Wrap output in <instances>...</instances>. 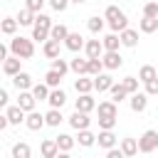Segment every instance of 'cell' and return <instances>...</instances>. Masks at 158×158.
Returning a JSON list of instances; mask_svg holds the SVG:
<instances>
[{"label": "cell", "instance_id": "cell-1", "mask_svg": "<svg viewBox=\"0 0 158 158\" xmlns=\"http://www.w3.org/2000/svg\"><path fill=\"white\" fill-rule=\"evenodd\" d=\"M7 47H10L12 57H17V59H32V54H35V42L30 37H22V35L12 37Z\"/></svg>", "mask_w": 158, "mask_h": 158}, {"label": "cell", "instance_id": "cell-2", "mask_svg": "<svg viewBox=\"0 0 158 158\" xmlns=\"http://www.w3.org/2000/svg\"><path fill=\"white\" fill-rule=\"evenodd\" d=\"M52 27H54L52 17H49V15H44V12H40V15H37V22H35V27H32V40L44 44V42L49 40V32H52Z\"/></svg>", "mask_w": 158, "mask_h": 158}, {"label": "cell", "instance_id": "cell-3", "mask_svg": "<svg viewBox=\"0 0 158 158\" xmlns=\"http://www.w3.org/2000/svg\"><path fill=\"white\" fill-rule=\"evenodd\" d=\"M156 148H158V131H153V128L143 131L141 138H138V151L141 153H153Z\"/></svg>", "mask_w": 158, "mask_h": 158}, {"label": "cell", "instance_id": "cell-4", "mask_svg": "<svg viewBox=\"0 0 158 158\" xmlns=\"http://www.w3.org/2000/svg\"><path fill=\"white\" fill-rule=\"evenodd\" d=\"M84 52H86V59H101L106 49H104V42L101 40H86Z\"/></svg>", "mask_w": 158, "mask_h": 158}, {"label": "cell", "instance_id": "cell-5", "mask_svg": "<svg viewBox=\"0 0 158 158\" xmlns=\"http://www.w3.org/2000/svg\"><path fill=\"white\" fill-rule=\"evenodd\" d=\"M67 121H69V126H72L74 131H86V128H89V123H91L89 114H81V111H74Z\"/></svg>", "mask_w": 158, "mask_h": 158}, {"label": "cell", "instance_id": "cell-6", "mask_svg": "<svg viewBox=\"0 0 158 158\" xmlns=\"http://www.w3.org/2000/svg\"><path fill=\"white\" fill-rule=\"evenodd\" d=\"M94 109H96V101H94V96H91V94H79V99H77V104H74V111L91 114Z\"/></svg>", "mask_w": 158, "mask_h": 158}, {"label": "cell", "instance_id": "cell-7", "mask_svg": "<svg viewBox=\"0 0 158 158\" xmlns=\"http://www.w3.org/2000/svg\"><path fill=\"white\" fill-rule=\"evenodd\" d=\"M128 106H131V111H136V114L146 111V106H148V94H146V91L131 94V99H128Z\"/></svg>", "mask_w": 158, "mask_h": 158}, {"label": "cell", "instance_id": "cell-8", "mask_svg": "<svg viewBox=\"0 0 158 158\" xmlns=\"http://www.w3.org/2000/svg\"><path fill=\"white\" fill-rule=\"evenodd\" d=\"M64 47H67L69 52H81V49L86 47V42H84V37H81L79 32H69V37L64 40Z\"/></svg>", "mask_w": 158, "mask_h": 158}, {"label": "cell", "instance_id": "cell-9", "mask_svg": "<svg viewBox=\"0 0 158 158\" xmlns=\"http://www.w3.org/2000/svg\"><path fill=\"white\" fill-rule=\"evenodd\" d=\"M101 62H104V69H109V72H114V69H118V67L123 64V57H121L118 52H104V57H101Z\"/></svg>", "mask_w": 158, "mask_h": 158}, {"label": "cell", "instance_id": "cell-10", "mask_svg": "<svg viewBox=\"0 0 158 158\" xmlns=\"http://www.w3.org/2000/svg\"><path fill=\"white\" fill-rule=\"evenodd\" d=\"M35 104H37V99L32 96V91H20V96H17V106H20L25 114H32V111H35Z\"/></svg>", "mask_w": 158, "mask_h": 158}, {"label": "cell", "instance_id": "cell-11", "mask_svg": "<svg viewBox=\"0 0 158 158\" xmlns=\"http://www.w3.org/2000/svg\"><path fill=\"white\" fill-rule=\"evenodd\" d=\"M5 116L10 118V123H12V126L25 123V118H27V114H25V111H22L17 104H15V106H7V109H5Z\"/></svg>", "mask_w": 158, "mask_h": 158}, {"label": "cell", "instance_id": "cell-12", "mask_svg": "<svg viewBox=\"0 0 158 158\" xmlns=\"http://www.w3.org/2000/svg\"><path fill=\"white\" fill-rule=\"evenodd\" d=\"M25 126H27L30 131H40L42 126H47V121H44V114H40V111H32V114H27V118H25Z\"/></svg>", "mask_w": 158, "mask_h": 158}, {"label": "cell", "instance_id": "cell-13", "mask_svg": "<svg viewBox=\"0 0 158 158\" xmlns=\"http://www.w3.org/2000/svg\"><path fill=\"white\" fill-rule=\"evenodd\" d=\"M96 143H99V148H104V151L116 148V136H114V131H99Z\"/></svg>", "mask_w": 158, "mask_h": 158}, {"label": "cell", "instance_id": "cell-14", "mask_svg": "<svg viewBox=\"0 0 158 158\" xmlns=\"http://www.w3.org/2000/svg\"><path fill=\"white\" fill-rule=\"evenodd\" d=\"M118 148L123 151L126 158H136V153H138V138L126 136V138H121V146H118Z\"/></svg>", "mask_w": 158, "mask_h": 158}, {"label": "cell", "instance_id": "cell-15", "mask_svg": "<svg viewBox=\"0 0 158 158\" xmlns=\"http://www.w3.org/2000/svg\"><path fill=\"white\" fill-rule=\"evenodd\" d=\"M40 153H42V158H57V153H59L57 141H54V138H44V141L40 143Z\"/></svg>", "mask_w": 158, "mask_h": 158}, {"label": "cell", "instance_id": "cell-16", "mask_svg": "<svg viewBox=\"0 0 158 158\" xmlns=\"http://www.w3.org/2000/svg\"><path fill=\"white\" fill-rule=\"evenodd\" d=\"M116 81H114V77L111 74H99V77H94V91H109L111 86H114Z\"/></svg>", "mask_w": 158, "mask_h": 158}, {"label": "cell", "instance_id": "cell-17", "mask_svg": "<svg viewBox=\"0 0 158 158\" xmlns=\"http://www.w3.org/2000/svg\"><path fill=\"white\" fill-rule=\"evenodd\" d=\"M20 62L22 59H17V57H7L5 62H2V72H5V77H17L22 69H20Z\"/></svg>", "mask_w": 158, "mask_h": 158}, {"label": "cell", "instance_id": "cell-18", "mask_svg": "<svg viewBox=\"0 0 158 158\" xmlns=\"http://www.w3.org/2000/svg\"><path fill=\"white\" fill-rule=\"evenodd\" d=\"M69 67H72V72H74L77 77H89V59L74 57V59L69 62Z\"/></svg>", "mask_w": 158, "mask_h": 158}, {"label": "cell", "instance_id": "cell-19", "mask_svg": "<svg viewBox=\"0 0 158 158\" xmlns=\"http://www.w3.org/2000/svg\"><path fill=\"white\" fill-rule=\"evenodd\" d=\"M12 84H15L20 91H32V86H35V84H32V77H30L27 72H20L17 77H12Z\"/></svg>", "mask_w": 158, "mask_h": 158}, {"label": "cell", "instance_id": "cell-20", "mask_svg": "<svg viewBox=\"0 0 158 158\" xmlns=\"http://www.w3.org/2000/svg\"><path fill=\"white\" fill-rule=\"evenodd\" d=\"M47 104H49V109H62V106L67 104V94H64L62 89H52V94H49Z\"/></svg>", "mask_w": 158, "mask_h": 158}, {"label": "cell", "instance_id": "cell-21", "mask_svg": "<svg viewBox=\"0 0 158 158\" xmlns=\"http://www.w3.org/2000/svg\"><path fill=\"white\" fill-rule=\"evenodd\" d=\"M17 22H20L22 27H35V22H37V15H35L32 10L22 7V10L17 12Z\"/></svg>", "mask_w": 158, "mask_h": 158}, {"label": "cell", "instance_id": "cell-22", "mask_svg": "<svg viewBox=\"0 0 158 158\" xmlns=\"http://www.w3.org/2000/svg\"><path fill=\"white\" fill-rule=\"evenodd\" d=\"M42 54H44L47 59H59V42H57V40H47V42L42 44Z\"/></svg>", "mask_w": 158, "mask_h": 158}, {"label": "cell", "instance_id": "cell-23", "mask_svg": "<svg viewBox=\"0 0 158 158\" xmlns=\"http://www.w3.org/2000/svg\"><path fill=\"white\" fill-rule=\"evenodd\" d=\"M96 111H99V116H118V104H114L111 99L109 101H99Z\"/></svg>", "mask_w": 158, "mask_h": 158}, {"label": "cell", "instance_id": "cell-24", "mask_svg": "<svg viewBox=\"0 0 158 158\" xmlns=\"http://www.w3.org/2000/svg\"><path fill=\"white\" fill-rule=\"evenodd\" d=\"M54 141H57L59 151H64V153H69V151L74 148V143H77V138L69 136V133H59V136H54Z\"/></svg>", "mask_w": 158, "mask_h": 158}, {"label": "cell", "instance_id": "cell-25", "mask_svg": "<svg viewBox=\"0 0 158 158\" xmlns=\"http://www.w3.org/2000/svg\"><path fill=\"white\" fill-rule=\"evenodd\" d=\"M12 158H32V148H30V143H25V141L12 143Z\"/></svg>", "mask_w": 158, "mask_h": 158}, {"label": "cell", "instance_id": "cell-26", "mask_svg": "<svg viewBox=\"0 0 158 158\" xmlns=\"http://www.w3.org/2000/svg\"><path fill=\"white\" fill-rule=\"evenodd\" d=\"M118 37H121V47H136V44H138V32H136V30H131V27H128V30H123Z\"/></svg>", "mask_w": 158, "mask_h": 158}, {"label": "cell", "instance_id": "cell-27", "mask_svg": "<svg viewBox=\"0 0 158 158\" xmlns=\"http://www.w3.org/2000/svg\"><path fill=\"white\" fill-rule=\"evenodd\" d=\"M74 89H77V94H91V91H94V79L79 77V79L74 81Z\"/></svg>", "mask_w": 158, "mask_h": 158}, {"label": "cell", "instance_id": "cell-28", "mask_svg": "<svg viewBox=\"0 0 158 158\" xmlns=\"http://www.w3.org/2000/svg\"><path fill=\"white\" fill-rule=\"evenodd\" d=\"M101 42H104V49H106V52H118V47H121V37L114 35V32H109Z\"/></svg>", "mask_w": 158, "mask_h": 158}, {"label": "cell", "instance_id": "cell-29", "mask_svg": "<svg viewBox=\"0 0 158 158\" xmlns=\"http://www.w3.org/2000/svg\"><path fill=\"white\" fill-rule=\"evenodd\" d=\"M138 30H141L143 35H153V32L158 30V17H143V20L138 22Z\"/></svg>", "mask_w": 158, "mask_h": 158}, {"label": "cell", "instance_id": "cell-30", "mask_svg": "<svg viewBox=\"0 0 158 158\" xmlns=\"http://www.w3.org/2000/svg\"><path fill=\"white\" fill-rule=\"evenodd\" d=\"M158 77V72H156V67H151V64H143L141 69H138V79L143 81V84H148V81H153Z\"/></svg>", "mask_w": 158, "mask_h": 158}, {"label": "cell", "instance_id": "cell-31", "mask_svg": "<svg viewBox=\"0 0 158 158\" xmlns=\"http://www.w3.org/2000/svg\"><path fill=\"white\" fill-rule=\"evenodd\" d=\"M109 94H111V101H114V104H121V101L128 96V91L123 89V84H121V81H118V84H114V86L109 89Z\"/></svg>", "mask_w": 158, "mask_h": 158}, {"label": "cell", "instance_id": "cell-32", "mask_svg": "<svg viewBox=\"0 0 158 158\" xmlns=\"http://www.w3.org/2000/svg\"><path fill=\"white\" fill-rule=\"evenodd\" d=\"M44 121H47V126H59L62 121H64V116H62V109H49L47 114H44Z\"/></svg>", "mask_w": 158, "mask_h": 158}, {"label": "cell", "instance_id": "cell-33", "mask_svg": "<svg viewBox=\"0 0 158 158\" xmlns=\"http://www.w3.org/2000/svg\"><path fill=\"white\" fill-rule=\"evenodd\" d=\"M17 17H5L2 20V25H0V30H2V35H7V37H12L15 32H17Z\"/></svg>", "mask_w": 158, "mask_h": 158}, {"label": "cell", "instance_id": "cell-34", "mask_svg": "<svg viewBox=\"0 0 158 158\" xmlns=\"http://www.w3.org/2000/svg\"><path fill=\"white\" fill-rule=\"evenodd\" d=\"M67 37H69V30H67V25H62V22L54 25L52 32H49V40H57V42H64Z\"/></svg>", "mask_w": 158, "mask_h": 158}, {"label": "cell", "instance_id": "cell-35", "mask_svg": "<svg viewBox=\"0 0 158 158\" xmlns=\"http://www.w3.org/2000/svg\"><path fill=\"white\" fill-rule=\"evenodd\" d=\"M62 79H64V77H62L59 72H54V69H49V72L44 74V84H47L49 89H59V84H62Z\"/></svg>", "mask_w": 158, "mask_h": 158}, {"label": "cell", "instance_id": "cell-36", "mask_svg": "<svg viewBox=\"0 0 158 158\" xmlns=\"http://www.w3.org/2000/svg\"><path fill=\"white\" fill-rule=\"evenodd\" d=\"M49 94H52V91H49V86H47L44 81H42V84H35V86H32V96H35L37 101H47V99H49Z\"/></svg>", "mask_w": 158, "mask_h": 158}, {"label": "cell", "instance_id": "cell-37", "mask_svg": "<svg viewBox=\"0 0 158 158\" xmlns=\"http://www.w3.org/2000/svg\"><path fill=\"white\" fill-rule=\"evenodd\" d=\"M77 143L79 146H84V148H91L94 143H96V136L86 128V131H79V136H77Z\"/></svg>", "mask_w": 158, "mask_h": 158}, {"label": "cell", "instance_id": "cell-38", "mask_svg": "<svg viewBox=\"0 0 158 158\" xmlns=\"http://www.w3.org/2000/svg\"><path fill=\"white\" fill-rule=\"evenodd\" d=\"M109 27H111V32H114V35H121L123 30H128V17H126V15H121V17H116L114 22H109Z\"/></svg>", "mask_w": 158, "mask_h": 158}, {"label": "cell", "instance_id": "cell-39", "mask_svg": "<svg viewBox=\"0 0 158 158\" xmlns=\"http://www.w3.org/2000/svg\"><path fill=\"white\" fill-rule=\"evenodd\" d=\"M138 81H141L138 77H123V79H121V84H123V89L128 91V96H131V94H138Z\"/></svg>", "mask_w": 158, "mask_h": 158}, {"label": "cell", "instance_id": "cell-40", "mask_svg": "<svg viewBox=\"0 0 158 158\" xmlns=\"http://www.w3.org/2000/svg\"><path fill=\"white\" fill-rule=\"evenodd\" d=\"M86 27H89V32H91V35H99V32L104 30V20H101L99 15H94V17H89V20H86Z\"/></svg>", "mask_w": 158, "mask_h": 158}, {"label": "cell", "instance_id": "cell-41", "mask_svg": "<svg viewBox=\"0 0 158 158\" xmlns=\"http://www.w3.org/2000/svg\"><path fill=\"white\" fill-rule=\"evenodd\" d=\"M52 69H54V72H59V74L64 77L72 67H69V62H67V59H62V57H59V59H52Z\"/></svg>", "mask_w": 158, "mask_h": 158}, {"label": "cell", "instance_id": "cell-42", "mask_svg": "<svg viewBox=\"0 0 158 158\" xmlns=\"http://www.w3.org/2000/svg\"><path fill=\"white\" fill-rule=\"evenodd\" d=\"M104 74V62L101 59H89V77H99Z\"/></svg>", "mask_w": 158, "mask_h": 158}, {"label": "cell", "instance_id": "cell-43", "mask_svg": "<svg viewBox=\"0 0 158 158\" xmlns=\"http://www.w3.org/2000/svg\"><path fill=\"white\" fill-rule=\"evenodd\" d=\"M116 126V116H99V128L101 131H114Z\"/></svg>", "mask_w": 158, "mask_h": 158}, {"label": "cell", "instance_id": "cell-44", "mask_svg": "<svg viewBox=\"0 0 158 158\" xmlns=\"http://www.w3.org/2000/svg\"><path fill=\"white\" fill-rule=\"evenodd\" d=\"M121 15H123V12L118 10V5H109V7L104 10V17H106L109 22H114V20H116V17H121Z\"/></svg>", "mask_w": 158, "mask_h": 158}, {"label": "cell", "instance_id": "cell-45", "mask_svg": "<svg viewBox=\"0 0 158 158\" xmlns=\"http://www.w3.org/2000/svg\"><path fill=\"white\" fill-rule=\"evenodd\" d=\"M44 2H47V0H25V7H27V10H32L35 15H40V12H42V7H44Z\"/></svg>", "mask_w": 158, "mask_h": 158}, {"label": "cell", "instance_id": "cell-46", "mask_svg": "<svg viewBox=\"0 0 158 158\" xmlns=\"http://www.w3.org/2000/svg\"><path fill=\"white\" fill-rule=\"evenodd\" d=\"M143 17H158V2H146L143 5Z\"/></svg>", "mask_w": 158, "mask_h": 158}, {"label": "cell", "instance_id": "cell-47", "mask_svg": "<svg viewBox=\"0 0 158 158\" xmlns=\"http://www.w3.org/2000/svg\"><path fill=\"white\" fill-rule=\"evenodd\" d=\"M47 2H49V7H52L54 12H64V10L69 7L72 0H47Z\"/></svg>", "mask_w": 158, "mask_h": 158}, {"label": "cell", "instance_id": "cell-48", "mask_svg": "<svg viewBox=\"0 0 158 158\" xmlns=\"http://www.w3.org/2000/svg\"><path fill=\"white\" fill-rule=\"evenodd\" d=\"M146 94H148V96H158V77L146 84Z\"/></svg>", "mask_w": 158, "mask_h": 158}, {"label": "cell", "instance_id": "cell-49", "mask_svg": "<svg viewBox=\"0 0 158 158\" xmlns=\"http://www.w3.org/2000/svg\"><path fill=\"white\" fill-rule=\"evenodd\" d=\"M106 158H126V156L121 148H111V151H106Z\"/></svg>", "mask_w": 158, "mask_h": 158}, {"label": "cell", "instance_id": "cell-50", "mask_svg": "<svg viewBox=\"0 0 158 158\" xmlns=\"http://www.w3.org/2000/svg\"><path fill=\"white\" fill-rule=\"evenodd\" d=\"M7 101H10L7 91H5V89H0V106H5V109H7Z\"/></svg>", "mask_w": 158, "mask_h": 158}, {"label": "cell", "instance_id": "cell-51", "mask_svg": "<svg viewBox=\"0 0 158 158\" xmlns=\"http://www.w3.org/2000/svg\"><path fill=\"white\" fill-rule=\"evenodd\" d=\"M57 158H72V156H69V153H64V151H59V153H57Z\"/></svg>", "mask_w": 158, "mask_h": 158}, {"label": "cell", "instance_id": "cell-52", "mask_svg": "<svg viewBox=\"0 0 158 158\" xmlns=\"http://www.w3.org/2000/svg\"><path fill=\"white\" fill-rule=\"evenodd\" d=\"M72 2H74V5H84L86 0H72Z\"/></svg>", "mask_w": 158, "mask_h": 158}]
</instances>
